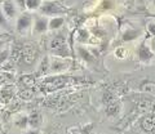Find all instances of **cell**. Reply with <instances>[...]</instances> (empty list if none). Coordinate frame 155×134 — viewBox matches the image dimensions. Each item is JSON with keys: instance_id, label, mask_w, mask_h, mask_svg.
I'll return each instance as SVG.
<instances>
[{"instance_id": "obj_1", "label": "cell", "mask_w": 155, "mask_h": 134, "mask_svg": "<svg viewBox=\"0 0 155 134\" xmlns=\"http://www.w3.org/2000/svg\"><path fill=\"white\" fill-rule=\"evenodd\" d=\"M39 12H40L43 16L54 17V16H58V14L66 13L67 9L65 7H62L60 3L54 2V0H47V2H43L41 7L39 8Z\"/></svg>"}, {"instance_id": "obj_2", "label": "cell", "mask_w": 155, "mask_h": 134, "mask_svg": "<svg viewBox=\"0 0 155 134\" xmlns=\"http://www.w3.org/2000/svg\"><path fill=\"white\" fill-rule=\"evenodd\" d=\"M137 57L140 62H142V63H150L154 59L155 54L146 43H141L137 48Z\"/></svg>"}, {"instance_id": "obj_3", "label": "cell", "mask_w": 155, "mask_h": 134, "mask_svg": "<svg viewBox=\"0 0 155 134\" xmlns=\"http://www.w3.org/2000/svg\"><path fill=\"white\" fill-rule=\"evenodd\" d=\"M31 25H32V16L27 12H23V13H21V16H18V18H17L16 30L19 34H23L31 27Z\"/></svg>"}, {"instance_id": "obj_4", "label": "cell", "mask_w": 155, "mask_h": 134, "mask_svg": "<svg viewBox=\"0 0 155 134\" xmlns=\"http://www.w3.org/2000/svg\"><path fill=\"white\" fill-rule=\"evenodd\" d=\"M49 30V20L47 16H38L34 21V34H44Z\"/></svg>"}, {"instance_id": "obj_5", "label": "cell", "mask_w": 155, "mask_h": 134, "mask_svg": "<svg viewBox=\"0 0 155 134\" xmlns=\"http://www.w3.org/2000/svg\"><path fill=\"white\" fill-rule=\"evenodd\" d=\"M138 125L141 128V130L146 134H154L155 133V123H154V117L153 115H146V116H142L141 120L138 121Z\"/></svg>"}, {"instance_id": "obj_6", "label": "cell", "mask_w": 155, "mask_h": 134, "mask_svg": "<svg viewBox=\"0 0 155 134\" xmlns=\"http://www.w3.org/2000/svg\"><path fill=\"white\" fill-rule=\"evenodd\" d=\"M2 11L5 14V17L8 20H12V18L16 17L17 14V4L14 0H4L2 4Z\"/></svg>"}, {"instance_id": "obj_7", "label": "cell", "mask_w": 155, "mask_h": 134, "mask_svg": "<svg viewBox=\"0 0 155 134\" xmlns=\"http://www.w3.org/2000/svg\"><path fill=\"white\" fill-rule=\"evenodd\" d=\"M67 69H69V63L64 61V58H61V57H54V58L51 59V72H62Z\"/></svg>"}, {"instance_id": "obj_8", "label": "cell", "mask_w": 155, "mask_h": 134, "mask_svg": "<svg viewBox=\"0 0 155 134\" xmlns=\"http://www.w3.org/2000/svg\"><path fill=\"white\" fill-rule=\"evenodd\" d=\"M120 110H122L120 103L116 102V101H114V99L106 103V107H105V111H106V113H107V116H111V117H114L118 113H120Z\"/></svg>"}, {"instance_id": "obj_9", "label": "cell", "mask_w": 155, "mask_h": 134, "mask_svg": "<svg viewBox=\"0 0 155 134\" xmlns=\"http://www.w3.org/2000/svg\"><path fill=\"white\" fill-rule=\"evenodd\" d=\"M51 53L54 57H61V58H67V57L71 56L70 49H69V46H67L66 43L65 44H62V45H60V46H57V48L51 49Z\"/></svg>"}, {"instance_id": "obj_10", "label": "cell", "mask_w": 155, "mask_h": 134, "mask_svg": "<svg viewBox=\"0 0 155 134\" xmlns=\"http://www.w3.org/2000/svg\"><path fill=\"white\" fill-rule=\"evenodd\" d=\"M76 52H78L79 57H80V58L83 59L84 62H88V63H91V62H93V61H94L93 53H92V52H89L88 49H87V48L79 45V46L76 48Z\"/></svg>"}, {"instance_id": "obj_11", "label": "cell", "mask_w": 155, "mask_h": 134, "mask_svg": "<svg viewBox=\"0 0 155 134\" xmlns=\"http://www.w3.org/2000/svg\"><path fill=\"white\" fill-rule=\"evenodd\" d=\"M43 123V116L39 112L34 111L28 115V126L30 128H39Z\"/></svg>"}, {"instance_id": "obj_12", "label": "cell", "mask_w": 155, "mask_h": 134, "mask_svg": "<svg viewBox=\"0 0 155 134\" xmlns=\"http://www.w3.org/2000/svg\"><path fill=\"white\" fill-rule=\"evenodd\" d=\"M65 23V18L61 17V16H54L49 20V30L51 31H56V30H60V28L64 26Z\"/></svg>"}, {"instance_id": "obj_13", "label": "cell", "mask_w": 155, "mask_h": 134, "mask_svg": "<svg viewBox=\"0 0 155 134\" xmlns=\"http://www.w3.org/2000/svg\"><path fill=\"white\" fill-rule=\"evenodd\" d=\"M141 35L138 30H133V28H128V30H125L124 34H123V41H133L134 39H137V37Z\"/></svg>"}, {"instance_id": "obj_14", "label": "cell", "mask_w": 155, "mask_h": 134, "mask_svg": "<svg viewBox=\"0 0 155 134\" xmlns=\"http://www.w3.org/2000/svg\"><path fill=\"white\" fill-rule=\"evenodd\" d=\"M93 128H94V124H89V125H85V126H78L71 129V134H91Z\"/></svg>"}, {"instance_id": "obj_15", "label": "cell", "mask_w": 155, "mask_h": 134, "mask_svg": "<svg viewBox=\"0 0 155 134\" xmlns=\"http://www.w3.org/2000/svg\"><path fill=\"white\" fill-rule=\"evenodd\" d=\"M14 124H16V126L19 129H26L28 126V116H26V115L17 116L14 119Z\"/></svg>"}, {"instance_id": "obj_16", "label": "cell", "mask_w": 155, "mask_h": 134, "mask_svg": "<svg viewBox=\"0 0 155 134\" xmlns=\"http://www.w3.org/2000/svg\"><path fill=\"white\" fill-rule=\"evenodd\" d=\"M12 95H13V87H11V85H5L0 90V97L4 101H9L12 98Z\"/></svg>"}, {"instance_id": "obj_17", "label": "cell", "mask_w": 155, "mask_h": 134, "mask_svg": "<svg viewBox=\"0 0 155 134\" xmlns=\"http://www.w3.org/2000/svg\"><path fill=\"white\" fill-rule=\"evenodd\" d=\"M43 0H26V8L28 11H38L41 7Z\"/></svg>"}, {"instance_id": "obj_18", "label": "cell", "mask_w": 155, "mask_h": 134, "mask_svg": "<svg viewBox=\"0 0 155 134\" xmlns=\"http://www.w3.org/2000/svg\"><path fill=\"white\" fill-rule=\"evenodd\" d=\"M76 40L79 43H87L89 40V32L85 30V28H81V30L78 31V36H76Z\"/></svg>"}, {"instance_id": "obj_19", "label": "cell", "mask_w": 155, "mask_h": 134, "mask_svg": "<svg viewBox=\"0 0 155 134\" xmlns=\"http://www.w3.org/2000/svg\"><path fill=\"white\" fill-rule=\"evenodd\" d=\"M11 56V50L9 48H4V49H0V65H3L4 62H7V59Z\"/></svg>"}, {"instance_id": "obj_20", "label": "cell", "mask_w": 155, "mask_h": 134, "mask_svg": "<svg viewBox=\"0 0 155 134\" xmlns=\"http://www.w3.org/2000/svg\"><path fill=\"white\" fill-rule=\"evenodd\" d=\"M39 71H40L41 74H45L47 71H51V62H49V59L45 58L43 59V62H41V65H40V69H39Z\"/></svg>"}, {"instance_id": "obj_21", "label": "cell", "mask_w": 155, "mask_h": 134, "mask_svg": "<svg viewBox=\"0 0 155 134\" xmlns=\"http://www.w3.org/2000/svg\"><path fill=\"white\" fill-rule=\"evenodd\" d=\"M0 27L3 28H8V18L5 17V14H4V12L0 9Z\"/></svg>"}, {"instance_id": "obj_22", "label": "cell", "mask_w": 155, "mask_h": 134, "mask_svg": "<svg viewBox=\"0 0 155 134\" xmlns=\"http://www.w3.org/2000/svg\"><path fill=\"white\" fill-rule=\"evenodd\" d=\"M147 31H149V34H151V35H155V21L147 23Z\"/></svg>"}, {"instance_id": "obj_23", "label": "cell", "mask_w": 155, "mask_h": 134, "mask_svg": "<svg viewBox=\"0 0 155 134\" xmlns=\"http://www.w3.org/2000/svg\"><path fill=\"white\" fill-rule=\"evenodd\" d=\"M16 4H17V7L21 9L26 8V0H16Z\"/></svg>"}, {"instance_id": "obj_24", "label": "cell", "mask_w": 155, "mask_h": 134, "mask_svg": "<svg viewBox=\"0 0 155 134\" xmlns=\"http://www.w3.org/2000/svg\"><path fill=\"white\" fill-rule=\"evenodd\" d=\"M25 134H41V132L39 128H31L30 130H27Z\"/></svg>"}, {"instance_id": "obj_25", "label": "cell", "mask_w": 155, "mask_h": 134, "mask_svg": "<svg viewBox=\"0 0 155 134\" xmlns=\"http://www.w3.org/2000/svg\"><path fill=\"white\" fill-rule=\"evenodd\" d=\"M7 41H8L7 39H4V40H0V49H2V48H3L4 45L7 44Z\"/></svg>"}, {"instance_id": "obj_26", "label": "cell", "mask_w": 155, "mask_h": 134, "mask_svg": "<svg viewBox=\"0 0 155 134\" xmlns=\"http://www.w3.org/2000/svg\"><path fill=\"white\" fill-rule=\"evenodd\" d=\"M4 39H7V34L0 32V40H4Z\"/></svg>"}, {"instance_id": "obj_27", "label": "cell", "mask_w": 155, "mask_h": 134, "mask_svg": "<svg viewBox=\"0 0 155 134\" xmlns=\"http://www.w3.org/2000/svg\"><path fill=\"white\" fill-rule=\"evenodd\" d=\"M154 5H155V0H154Z\"/></svg>"}, {"instance_id": "obj_28", "label": "cell", "mask_w": 155, "mask_h": 134, "mask_svg": "<svg viewBox=\"0 0 155 134\" xmlns=\"http://www.w3.org/2000/svg\"><path fill=\"white\" fill-rule=\"evenodd\" d=\"M69 134H70V133H69Z\"/></svg>"}]
</instances>
